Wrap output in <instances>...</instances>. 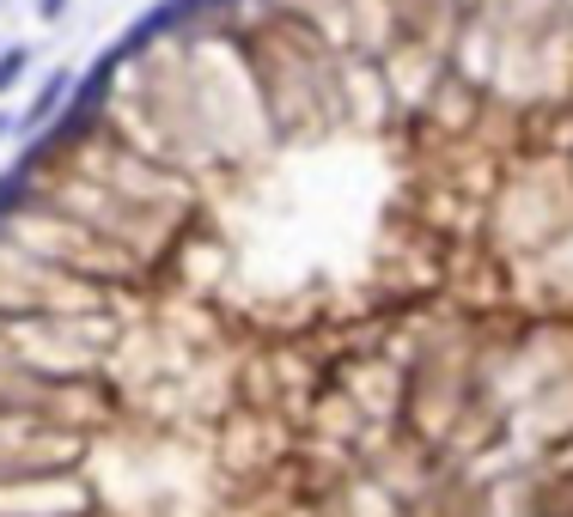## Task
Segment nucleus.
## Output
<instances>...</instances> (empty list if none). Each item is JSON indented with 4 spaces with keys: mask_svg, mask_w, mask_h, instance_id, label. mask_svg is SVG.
I'll return each instance as SVG.
<instances>
[{
    "mask_svg": "<svg viewBox=\"0 0 573 517\" xmlns=\"http://www.w3.org/2000/svg\"><path fill=\"white\" fill-rule=\"evenodd\" d=\"M67 98H74V67H55V74H43V86H37V98L25 104L18 128H25V135H32V128H49V122L67 110Z\"/></svg>",
    "mask_w": 573,
    "mask_h": 517,
    "instance_id": "obj_1",
    "label": "nucleus"
},
{
    "mask_svg": "<svg viewBox=\"0 0 573 517\" xmlns=\"http://www.w3.org/2000/svg\"><path fill=\"white\" fill-rule=\"evenodd\" d=\"M25 67H32V43H7L0 49V98L25 79Z\"/></svg>",
    "mask_w": 573,
    "mask_h": 517,
    "instance_id": "obj_2",
    "label": "nucleus"
},
{
    "mask_svg": "<svg viewBox=\"0 0 573 517\" xmlns=\"http://www.w3.org/2000/svg\"><path fill=\"white\" fill-rule=\"evenodd\" d=\"M67 7H74V0H37V18H43V25H55V18L67 13Z\"/></svg>",
    "mask_w": 573,
    "mask_h": 517,
    "instance_id": "obj_3",
    "label": "nucleus"
},
{
    "mask_svg": "<svg viewBox=\"0 0 573 517\" xmlns=\"http://www.w3.org/2000/svg\"><path fill=\"white\" fill-rule=\"evenodd\" d=\"M7 128H13V122H7V116H0V135H7Z\"/></svg>",
    "mask_w": 573,
    "mask_h": 517,
    "instance_id": "obj_4",
    "label": "nucleus"
},
{
    "mask_svg": "<svg viewBox=\"0 0 573 517\" xmlns=\"http://www.w3.org/2000/svg\"><path fill=\"white\" fill-rule=\"evenodd\" d=\"M0 226H7V213H0Z\"/></svg>",
    "mask_w": 573,
    "mask_h": 517,
    "instance_id": "obj_5",
    "label": "nucleus"
}]
</instances>
